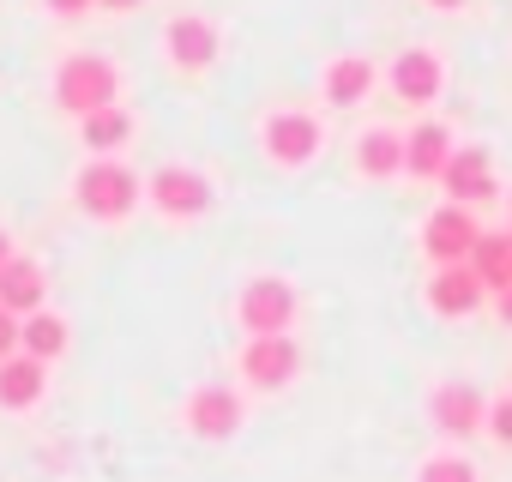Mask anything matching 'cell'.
I'll return each mask as SVG.
<instances>
[{
	"label": "cell",
	"mask_w": 512,
	"mask_h": 482,
	"mask_svg": "<svg viewBox=\"0 0 512 482\" xmlns=\"http://www.w3.org/2000/svg\"><path fill=\"white\" fill-rule=\"evenodd\" d=\"M139 193H145L139 175H133L127 163H115V157H91V163L79 169V181H73L79 211L97 217V223H121V217H133Z\"/></svg>",
	"instance_id": "obj_1"
},
{
	"label": "cell",
	"mask_w": 512,
	"mask_h": 482,
	"mask_svg": "<svg viewBox=\"0 0 512 482\" xmlns=\"http://www.w3.org/2000/svg\"><path fill=\"white\" fill-rule=\"evenodd\" d=\"M85 7H97V0H49V13H67V19H79Z\"/></svg>",
	"instance_id": "obj_25"
},
{
	"label": "cell",
	"mask_w": 512,
	"mask_h": 482,
	"mask_svg": "<svg viewBox=\"0 0 512 482\" xmlns=\"http://www.w3.org/2000/svg\"><path fill=\"white\" fill-rule=\"evenodd\" d=\"M181 416H187V428H193L199 440H229L247 410H241V392H235V386H199Z\"/></svg>",
	"instance_id": "obj_10"
},
{
	"label": "cell",
	"mask_w": 512,
	"mask_h": 482,
	"mask_svg": "<svg viewBox=\"0 0 512 482\" xmlns=\"http://www.w3.org/2000/svg\"><path fill=\"white\" fill-rule=\"evenodd\" d=\"M440 187L452 193V205H488L494 199V157L482 145H458L452 163L440 169Z\"/></svg>",
	"instance_id": "obj_9"
},
{
	"label": "cell",
	"mask_w": 512,
	"mask_h": 482,
	"mask_svg": "<svg viewBox=\"0 0 512 482\" xmlns=\"http://www.w3.org/2000/svg\"><path fill=\"white\" fill-rule=\"evenodd\" d=\"M97 7H109V13H127V7H139V0H97Z\"/></svg>",
	"instance_id": "obj_28"
},
{
	"label": "cell",
	"mask_w": 512,
	"mask_h": 482,
	"mask_svg": "<svg viewBox=\"0 0 512 482\" xmlns=\"http://www.w3.org/2000/svg\"><path fill=\"white\" fill-rule=\"evenodd\" d=\"M7 356H19V314L0 308V362H7Z\"/></svg>",
	"instance_id": "obj_24"
},
{
	"label": "cell",
	"mask_w": 512,
	"mask_h": 482,
	"mask_svg": "<svg viewBox=\"0 0 512 482\" xmlns=\"http://www.w3.org/2000/svg\"><path fill=\"white\" fill-rule=\"evenodd\" d=\"M476 211L470 205H440V211H428L422 217V254L434 260V266H464L470 260V248H476Z\"/></svg>",
	"instance_id": "obj_5"
},
{
	"label": "cell",
	"mask_w": 512,
	"mask_h": 482,
	"mask_svg": "<svg viewBox=\"0 0 512 482\" xmlns=\"http://www.w3.org/2000/svg\"><path fill=\"white\" fill-rule=\"evenodd\" d=\"M151 205L175 223H193L211 211V181L187 163H163V169H151Z\"/></svg>",
	"instance_id": "obj_7"
},
{
	"label": "cell",
	"mask_w": 512,
	"mask_h": 482,
	"mask_svg": "<svg viewBox=\"0 0 512 482\" xmlns=\"http://www.w3.org/2000/svg\"><path fill=\"white\" fill-rule=\"evenodd\" d=\"M115 91H121V73H115V61H103V55H73V61H61V73H55V97H61V109L79 115V121L97 115V109H109Z\"/></svg>",
	"instance_id": "obj_2"
},
{
	"label": "cell",
	"mask_w": 512,
	"mask_h": 482,
	"mask_svg": "<svg viewBox=\"0 0 512 482\" xmlns=\"http://www.w3.org/2000/svg\"><path fill=\"white\" fill-rule=\"evenodd\" d=\"M7 260H13V235H7V229H0V266H7Z\"/></svg>",
	"instance_id": "obj_27"
},
{
	"label": "cell",
	"mask_w": 512,
	"mask_h": 482,
	"mask_svg": "<svg viewBox=\"0 0 512 482\" xmlns=\"http://www.w3.org/2000/svg\"><path fill=\"white\" fill-rule=\"evenodd\" d=\"M482 278L470 272V266H434V278H428V308L440 314V320H470L476 308H482Z\"/></svg>",
	"instance_id": "obj_11"
},
{
	"label": "cell",
	"mask_w": 512,
	"mask_h": 482,
	"mask_svg": "<svg viewBox=\"0 0 512 482\" xmlns=\"http://www.w3.org/2000/svg\"><path fill=\"white\" fill-rule=\"evenodd\" d=\"M494 314H500V326H512V284H506V290L494 296Z\"/></svg>",
	"instance_id": "obj_26"
},
{
	"label": "cell",
	"mask_w": 512,
	"mask_h": 482,
	"mask_svg": "<svg viewBox=\"0 0 512 482\" xmlns=\"http://www.w3.org/2000/svg\"><path fill=\"white\" fill-rule=\"evenodd\" d=\"M464 266L482 278L488 296H500V290L512 284V235H476V248H470Z\"/></svg>",
	"instance_id": "obj_20"
},
{
	"label": "cell",
	"mask_w": 512,
	"mask_h": 482,
	"mask_svg": "<svg viewBox=\"0 0 512 482\" xmlns=\"http://www.w3.org/2000/svg\"><path fill=\"white\" fill-rule=\"evenodd\" d=\"M488 434H494V440H500V446H512V392H506V398H494V404H488Z\"/></svg>",
	"instance_id": "obj_23"
},
{
	"label": "cell",
	"mask_w": 512,
	"mask_h": 482,
	"mask_svg": "<svg viewBox=\"0 0 512 482\" xmlns=\"http://www.w3.org/2000/svg\"><path fill=\"white\" fill-rule=\"evenodd\" d=\"M356 169H362L368 181H392V175H404V139H398L392 127H368L362 145H356Z\"/></svg>",
	"instance_id": "obj_19"
},
{
	"label": "cell",
	"mask_w": 512,
	"mask_h": 482,
	"mask_svg": "<svg viewBox=\"0 0 512 482\" xmlns=\"http://www.w3.org/2000/svg\"><path fill=\"white\" fill-rule=\"evenodd\" d=\"M49 392V368L31 362L25 350L0 362V410H37V398Z\"/></svg>",
	"instance_id": "obj_17"
},
{
	"label": "cell",
	"mask_w": 512,
	"mask_h": 482,
	"mask_svg": "<svg viewBox=\"0 0 512 482\" xmlns=\"http://www.w3.org/2000/svg\"><path fill=\"white\" fill-rule=\"evenodd\" d=\"M428 416H434V428H440V434H452V440H470L476 428H488V404H482V392H476V386H464V380L434 386Z\"/></svg>",
	"instance_id": "obj_8"
},
{
	"label": "cell",
	"mask_w": 512,
	"mask_h": 482,
	"mask_svg": "<svg viewBox=\"0 0 512 482\" xmlns=\"http://www.w3.org/2000/svg\"><path fill=\"white\" fill-rule=\"evenodd\" d=\"M0 308L7 314H37V308H49V272L37 266V260H25V254H13L7 266H0Z\"/></svg>",
	"instance_id": "obj_13"
},
{
	"label": "cell",
	"mask_w": 512,
	"mask_h": 482,
	"mask_svg": "<svg viewBox=\"0 0 512 482\" xmlns=\"http://www.w3.org/2000/svg\"><path fill=\"white\" fill-rule=\"evenodd\" d=\"M452 127H440V121H422V127H410V139H404V175H416V181H440V169L452 163Z\"/></svg>",
	"instance_id": "obj_15"
},
{
	"label": "cell",
	"mask_w": 512,
	"mask_h": 482,
	"mask_svg": "<svg viewBox=\"0 0 512 482\" xmlns=\"http://www.w3.org/2000/svg\"><path fill=\"white\" fill-rule=\"evenodd\" d=\"M79 139H85V151H91V157H109V151H121V145L133 139V115L109 103V109H97V115H85V121H79Z\"/></svg>",
	"instance_id": "obj_21"
},
{
	"label": "cell",
	"mask_w": 512,
	"mask_h": 482,
	"mask_svg": "<svg viewBox=\"0 0 512 482\" xmlns=\"http://www.w3.org/2000/svg\"><path fill=\"white\" fill-rule=\"evenodd\" d=\"M296 314H302V296H296L290 278H253V284H241V296H235V320L247 326V338L290 332Z\"/></svg>",
	"instance_id": "obj_3"
},
{
	"label": "cell",
	"mask_w": 512,
	"mask_h": 482,
	"mask_svg": "<svg viewBox=\"0 0 512 482\" xmlns=\"http://www.w3.org/2000/svg\"><path fill=\"white\" fill-rule=\"evenodd\" d=\"M434 7H464V0H434Z\"/></svg>",
	"instance_id": "obj_29"
},
{
	"label": "cell",
	"mask_w": 512,
	"mask_h": 482,
	"mask_svg": "<svg viewBox=\"0 0 512 482\" xmlns=\"http://www.w3.org/2000/svg\"><path fill=\"white\" fill-rule=\"evenodd\" d=\"M163 43H169V61H175L181 73L217 67V25H211V19H169Z\"/></svg>",
	"instance_id": "obj_14"
},
{
	"label": "cell",
	"mask_w": 512,
	"mask_h": 482,
	"mask_svg": "<svg viewBox=\"0 0 512 482\" xmlns=\"http://www.w3.org/2000/svg\"><path fill=\"white\" fill-rule=\"evenodd\" d=\"M302 374V350L290 332H272V338H247L241 344V380L260 386V392H278Z\"/></svg>",
	"instance_id": "obj_6"
},
{
	"label": "cell",
	"mask_w": 512,
	"mask_h": 482,
	"mask_svg": "<svg viewBox=\"0 0 512 482\" xmlns=\"http://www.w3.org/2000/svg\"><path fill=\"white\" fill-rule=\"evenodd\" d=\"M416 482H476V464L458 458V452H434V458H422Z\"/></svg>",
	"instance_id": "obj_22"
},
{
	"label": "cell",
	"mask_w": 512,
	"mask_h": 482,
	"mask_svg": "<svg viewBox=\"0 0 512 482\" xmlns=\"http://www.w3.org/2000/svg\"><path fill=\"white\" fill-rule=\"evenodd\" d=\"M386 85H392L404 103H434L440 85H446V67H440L434 49H404V55L386 67Z\"/></svg>",
	"instance_id": "obj_12"
},
{
	"label": "cell",
	"mask_w": 512,
	"mask_h": 482,
	"mask_svg": "<svg viewBox=\"0 0 512 482\" xmlns=\"http://www.w3.org/2000/svg\"><path fill=\"white\" fill-rule=\"evenodd\" d=\"M320 145H326V127H320L314 115H302V109L266 115V157H272L278 169H308V163L320 157Z\"/></svg>",
	"instance_id": "obj_4"
},
{
	"label": "cell",
	"mask_w": 512,
	"mask_h": 482,
	"mask_svg": "<svg viewBox=\"0 0 512 482\" xmlns=\"http://www.w3.org/2000/svg\"><path fill=\"white\" fill-rule=\"evenodd\" d=\"M374 61L368 55H338L332 67H326V79H320V91H326V103L332 109H356V103H368V91H374Z\"/></svg>",
	"instance_id": "obj_16"
},
{
	"label": "cell",
	"mask_w": 512,
	"mask_h": 482,
	"mask_svg": "<svg viewBox=\"0 0 512 482\" xmlns=\"http://www.w3.org/2000/svg\"><path fill=\"white\" fill-rule=\"evenodd\" d=\"M19 350L31 356V362H61L67 356V320L55 314V308H37V314H25L19 320Z\"/></svg>",
	"instance_id": "obj_18"
}]
</instances>
